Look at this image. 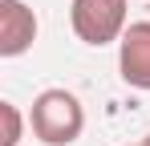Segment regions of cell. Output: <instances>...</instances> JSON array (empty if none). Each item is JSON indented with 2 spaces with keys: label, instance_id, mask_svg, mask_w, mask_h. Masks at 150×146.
Returning <instances> with one entry per match:
<instances>
[{
  "label": "cell",
  "instance_id": "cell-1",
  "mask_svg": "<svg viewBox=\"0 0 150 146\" xmlns=\"http://www.w3.org/2000/svg\"><path fill=\"white\" fill-rule=\"evenodd\" d=\"M28 130L41 146H73L85 130V106L73 89H41L28 110Z\"/></svg>",
  "mask_w": 150,
  "mask_h": 146
},
{
  "label": "cell",
  "instance_id": "cell-2",
  "mask_svg": "<svg viewBox=\"0 0 150 146\" xmlns=\"http://www.w3.org/2000/svg\"><path fill=\"white\" fill-rule=\"evenodd\" d=\"M73 37L89 49L118 45L130 28V0H69Z\"/></svg>",
  "mask_w": 150,
  "mask_h": 146
},
{
  "label": "cell",
  "instance_id": "cell-3",
  "mask_svg": "<svg viewBox=\"0 0 150 146\" xmlns=\"http://www.w3.org/2000/svg\"><path fill=\"white\" fill-rule=\"evenodd\" d=\"M118 73L126 85L150 94V21H134L118 41Z\"/></svg>",
  "mask_w": 150,
  "mask_h": 146
},
{
  "label": "cell",
  "instance_id": "cell-4",
  "mask_svg": "<svg viewBox=\"0 0 150 146\" xmlns=\"http://www.w3.org/2000/svg\"><path fill=\"white\" fill-rule=\"evenodd\" d=\"M37 33H41L37 12L25 0H0V57L4 61L25 57L33 49V41H37Z\"/></svg>",
  "mask_w": 150,
  "mask_h": 146
},
{
  "label": "cell",
  "instance_id": "cell-5",
  "mask_svg": "<svg viewBox=\"0 0 150 146\" xmlns=\"http://www.w3.org/2000/svg\"><path fill=\"white\" fill-rule=\"evenodd\" d=\"M0 126H4V130H0V146H21L28 118L21 114L16 101H0Z\"/></svg>",
  "mask_w": 150,
  "mask_h": 146
},
{
  "label": "cell",
  "instance_id": "cell-6",
  "mask_svg": "<svg viewBox=\"0 0 150 146\" xmlns=\"http://www.w3.org/2000/svg\"><path fill=\"white\" fill-rule=\"evenodd\" d=\"M142 142H146V146H150V134H146V138H142Z\"/></svg>",
  "mask_w": 150,
  "mask_h": 146
},
{
  "label": "cell",
  "instance_id": "cell-7",
  "mask_svg": "<svg viewBox=\"0 0 150 146\" xmlns=\"http://www.w3.org/2000/svg\"><path fill=\"white\" fill-rule=\"evenodd\" d=\"M134 146H146V142H134Z\"/></svg>",
  "mask_w": 150,
  "mask_h": 146
}]
</instances>
